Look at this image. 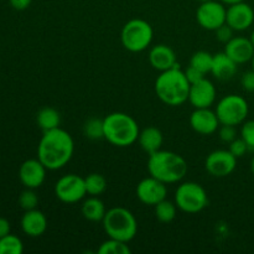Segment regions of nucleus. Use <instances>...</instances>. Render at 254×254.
Segmentation results:
<instances>
[{"instance_id":"f257e3e1","label":"nucleus","mask_w":254,"mask_h":254,"mask_svg":"<svg viewBox=\"0 0 254 254\" xmlns=\"http://www.w3.org/2000/svg\"><path fill=\"white\" fill-rule=\"evenodd\" d=\"M73 151L74 143L71 134L59 127L44 131L37 146V159L46 166L47 170H59L69 163Z\"/></svg>"},{"instance_id":"f03ea898","label":"nucleus","mask_w":254,"mask_h":254,"mask_svg":"<svg viewBox=\"0 0 254 254\" xmlns=\"http://www.w3.org/2000/svg\"><path fill=\"white\" fill-rule=\"evenodd\" d=\"M190 82L185 72L178 66L160 72L155 81V93L163 103L171 107H178L189 101Z\"/></svg>"},{"instance_id":"7ed1b4c3","label":"nucleus","mask_w":254,"mask_h":254,"mask_svg":"<svg viewBox=\"0 0 254 254\" xmlns=\"http://www.w3.org/2000/svg\"><path fill=\"white\" fill-rule=\"evenodd\" d=\"M189 170L185 159L178 153L158 150L150 154L148 159V171L150 176L164 184H175L183 180Z\"/></svg>"},{"instance_id":"20e7f679","label":"nucleus","mask_w":254,"mask_h":254,"mask_svg":"<svg viewBox=\"0 0 254 254\" xmlns=\"http://www.w3.org/2000/svg\"><path fill=\"white\" fill-rule=\"evenodd\" d=\"M104 139L112 145L118 148H127L138 141V123L131 116L122 112H114L103 119Z\"/></svg>"},{"instance_id":"39448f33","label":"nucleus","mask_w":254,"mask_h":254,"mask_svg":"<svg viewBox=\"0 0 254 254\" xmlns=\"http://www.w3.org/2000/svg\"><path fill=\"white\" fill-rule=\"evenodd\" d=\"M102 223L108 238H114L127 243L134 240L138 232L135 216L126 207H113L108 210Z\"/></svg>"},{"instance_id":"423d86ee","label":"nucleus","mask_w":254,"mask_h":254,"mask_svg":"<svg viewBox=\"0 0 254 254\" xmlns=\"http://www.w3.org/2000/svg\"><path fill=\"white\" fill-rule=\"evenodd\" d=\"M154 31L151 25L143 19H131L121 32L122 45L130 52H141L150 46Z\"/></svg>"},{"instance_id":"0eeeda50","label":"nucleus","mask_w":254,"mask_h":254,"mask_svg":"<svg viewBox=\"0 0 254 254\" xmlns=\"http://www.w3.org/2000/svg\"><path fill=\"white\" fill-rule=\"evenodd\" d=\"M215 112L221 124L237 127L242 126V123L247 121L250 106L242 96L228 94L220 99Z\"/></svg>"},{"instance_id":"6e6552de","label":"nucleus","mask_w":254,"mask_h":254,"mask_svg":"<svg viewBox=\"0 0 254 254\" xmlns=\"http://www.w3.org/2000/svg\"><path fill=\"white\" fill-rule=\"evenodd\" d=\"M175 203L183 212L197 213L207 207L208 196L200 184L188 181L175 191Z\"/></svg>"},{"instance_id":"1a4fd4ad","label":"nucleus","mask_w":254,"mask_h":254,"mask_svg":"<svg viewBox=\"0 0 254 254\" xmlns=\"http://www.w3.org/2000/svg\"><path fill=\"white\" fill-rule=\"evenodd\" d=\"M55 195L61 202L77 203L87 195L84 178L68 174L57 180L55 184Z\"/></svg>"},{"instance_id":"9d476101","label":"nucleus","mask_w":254,"mask_h":254,"mask_svg":"<svg viewBox=\"0 0 254 254\" xmlns=\"http://www.w3.org/2000/svg\"><path fill=\"white\" fill-rule=\"evenodd\" d=\"M227 9L225 4L216 0L201 2L196 10V20L202 29L208 31H216L218 27L226 24Z\"/></svg>"},{"instance_id":"9b49d317","label":"nucleus","mask_w":254,"mask_h":254,"mask_svg":"<svg viewBox=\"0 0 254 254\" xmlns=\"http://www.w3.org/2000/svg\"><path fill=\"white\" fill-rule=\"evenodd\" d=\"M238 159L230 150H215L208 154L205 160V169L213 178H226L237 168Z\"/></svg>"},{"instance_id":"f8f14e48","label":"nucleus","mask_w":254,"mask_h":254,"mask_svg":"<svg viewBox=\"0 0 254 254\" xmlns=\"http://www.w3.org/2000/svg\"><path fill=\"white\" fill-rule=\"evenodd\" d=\"M166 196H168L166 184L161 183L153 176L143 179L136 186V197L144 205L155 206L165 200Z\"/></svg>"},{"instance_id":"ddd939ff","label":"nucleus","mask_w":254,"mask_h":254,"mask_svg":"<svg viewBox=\"0 0 254 254\" xmlns=\"http://www.w3.org/2000/svg\"><path fill=\"white\" fill-rule=\"evenodd\" d=\"M254 22V10L250 4L245 1L230 5L227 7L226 24L235 31H245L250 29Z\"/></svg>"},{"instance_id":"4468645a","label":"nucleus","mask_w":254,"mask_h":254,"mask_svg":"<svg viewBox=\"0 0 254 254\" xmlns=\"http://www.w3.org/2000/svg\"><path fill=\"white\" fill-rule=\"evenodd\" d=\"M216 101V87L205 77L190 86L189 102L193 108H211Z\"/></svg>"},{"instance_id":"2eb2a0df","label":"nucleus","mask_w":254,"mask_h":254,"mask_svg":"<svg viewBox=\"0 0 254 254\" xmlns=\"http://www.w3.org/2000/svg\"><path fill=\"white\" fill-rule=\"evenodd\" d=\"M190 126L201 135H211L221 126L216 112L210 108H195L190 116Z\"/></svg>"},{"instance_id":"dca6fc26","label":"nucleus","mask_w":254,"mask_h":254,"mask_svg":"<svg viewBox=\"0 0 254 254\" xmlns=\"http://www.w3.org/2000/svg\"><path fill=\"white\" fill-rule=\"evenodd\" d=\"M46 166L39 159H29L20 166L19 178L27 189H37L46 178Z\"/></svg>"},{"instance_id":"f3484780","label":"nucleus","mask_w":254,"mask_h":254,"mask_svg":"<svg viewBox=\"0 0 254 254\" xmlns=\"http://www.w3.org/2000/svg\"><path fill=\"white\" fill-rule=\"evenodd\" d=\"M225 52L237 64H247L252 61L254 46L247 37L233 36L227 44H225Z\"/></svg>"},{"instance_id":"a211bd4d","label":"nucleus","mask_w":254,"mask_h":254,"mask_svg":"<svg viewBox=\"0 0 254 254\" xmlns=\"http://www.w3.org/2000/svg\"><path fill=\"white\" fill-rule=\"evenodd\" d=\"M148 57L151 67L160 72L173 68L179 64L176 62L175 51L170 46L164 44H159L151 47Z\"/></svg>"},{"instance_id":"6ab92c4d","label":"nucleus","mask_w":254,"mask_h":254,"mask_svg":"<svg viewBox=\"0 0 254 254\" xmlns=\"http://www.w3.org/2000/svg\"><path fill=\"white\" fill-rule=\"evenodd\" d=\"M21 228L30 237H40L47 230V218L41 211L30 210L21 218Z\"/></svg>"},{"instance_id":"aec40b11","label":"nucleus","mask_w":254,"mask_h":254,"mask_svg":"<svg viewBox=\"0 0 254 254\" xmlns=\"http://www.w3.org/2000/svg\"><path fill=\"white\" fill-rule=\"evenodd\" d=\"M238 64L233 61L231 57L226 55V52H220V54L213 55V62L212 68H211V73L213 77L221 81H226V79H231L237 72Z\"/></svg>"},{"instance_id":"412c9836","label":"nucleus","mask_w":254,"mask_h":254,"mask_svg":"<svg viewBox=\"0 0 254 254\" xmlns=\"http://www.w3.org/2000/svg\"><path fill=\"white\" fill-rule=\"evenodd\" d=\"M138 141L140 148L148 155H150V154L160 150L161 146H163V133H161L160 129L155 128V127H148V128H144L143 130H140Z\"/></svg>"},{"instance_id":"4be33fe9","label":"nucleus","mask_w":254,"mask_h":254,"mask_svg":"<svg viewBox=\"0 0 254 254\" xmlns=\"http://www.w3.org/2000/svg\"><path fill=\"white\" fill-rule=\"evenodd\" d=\"M82 215L91 222H102L106 216V206L98 196H91L82 203Z\"/></svg>"},{"instance_id":"5701e85b","label":"nucleus","mask_w":254,"mask_h":254,"mask_svg":"<svg viewBox=\"0 0 254 254\" xmlns=\"http://www.w3.org/2000/svg\"><path fill=\"white\" fill-rule=\"evenodd\" d=\"M37 126L42 129L44 131L52 130V129L59 128L61 124V116H60L59 111L51 107H45V108L40 109L39 113L36 116Z\"/></svg>"},{"instance_id":"b1692460","label":"nucleus","mask_w":254,"mask_h":254,"mask_svg":"<svg viewBox=\"0 0 254 254\" xmlns=\"http://www.w3.org/2000/svg\"><path fill=\"white\" fill-rule=\"evenodd\" d=\"M84 184H86L87 195L89 196H99L107 190V180L101 174H89L84 178Z\"/></svg>"},{"instance_id":"393cba45","label":"nucleus","mask_w":254,"mask_h":254,"mask_svg":"<svg viewBox=\"0 0 254 254\" xmlns=\"http://www.w3.org/2000/svg\"><path fill=\"white\" fill-rule=\"evenodd\" d=\"M155 207V216L158 221L163 223H169L171 221L175 220L176 213H178V206L175 202H171L169 200H163L159 202L158 205L154 206Z\"/></svg>"},{"instance_id":"a878e982","label":"nucleus","mask_w":254,"mask_h":254,"mask_svg":"<svg viewBox=\"0 0 254 254\" xmlns=\"http://www.w3.org/2000/svg\"><path fill=\"white\" fill-rule=\"evenodd\" d=\"M213 62V55H211L207 51H197L191 56L190 64L202 73L207 74L211 73V68H212Z\"/></svg>"},{"instance_id":"bb28decb","label":"nucleus","mask_w":254,"mask_h":254,"mask_svg":"<svg viewBox=\"0 0 254 254\" xmlns=\"http://www.w3.org/2000/svg\"><path fill=\"white\" fill-rule=\"evenodd\" d=\"M99 254H130L131 251L128 243L123 241L109 238L108 241L103 242L98 248Z\"/></svg>"},{"instance_id":"cd10ccee","label":"nucleus","mask_w":254,"mask_h":254,"mask_svg":"<svg viewBox=\"0 0 254 254\" xmlns=\"http://www.w3.org/2000/svg\"><path fill=\"white\" fill-rule=\"evenodd\" d=\"M24 251L21 240L14 235L0 238V254H21Z\"/></svg>"},{"instance_id":"c85d7f7f","label":"nucleus","mask_w":254,"mask_h":254,"mask_svg":"<svg viewBox=\"0 0 254 254\" xmlns=\"http://www.w3.org/2000/svg\"><path fill=\"white\" fill-rule=\"evenodd\" d=\"M84 135L92 140L104 139V123L103 119L91 118L83 126Z\"/></svg>"},{"instance_id":"c756f323","label":"nucleus","mask_w":254,"mask_h":254,"mask_svg":"<svg viewBox=\"0 0 254 254\" xmlns=\"http://www.w3.org/2000/svg\"><path fill=\"white\" fill-rule=\"evenodd\" d=\"M37 203H39V197H37L36 193L34 192V189H27L26 191H24V192L20 195L19 205L22 210H35Z\"/></svg>"},{"instance_id":"7c9ffc66","label":"nucleus","mask_w":254,"mask_h":254,"mask_svg":"<svg viewBox=\"0 0 254 254\" xmlns=\"http://www.w3.org/2000/svg\"><path fill=\"white\" fill-rule=\"evenodd\" d=\"M241 138L246 141L250 150H254V121H246L242 123Z\"/></svg>"},{"instance_id":"2f4dec72","label":"nucleus","mask_w":254,"mask_h":254,"mask_svg":"<svg viewBox=\"0 0 254 254\" xmlns=\"http://www.w3.org/2000/svg\"><path fill=\"white\" fill-rule=\"evenodd\" d=\"M228 150H230L236 158L240 159L246 155V153L250 150V148H248V145L246 144V141L243 140L242 138H236L235 140L230 143V149H228Z\"/></svg>"},{"instance_id":"473e14b6","label":"nucleus","mask_w":254,"mask_h":254,"mask_svg":"<svg viewBox=\"0 0 254 254\" xmlns=\"http://www.w3.org/2000/svg\"><path fill=\"white\" fill-rule=\"evenodd\" d=\"M220 138L225 143L230 144L231 141L237 138V130L235 126H227V124H221L220 128Z\"/></svg>"},{"instance_id":"72a5a7b5","label":"nucleus","mask_w":254,"mask_h":254,"mask_svg":"<svg viewBox=\"0 0 254 254\" xmlns=\"http://www.w3.org/2000/svg\"><path fill=\"white\" fill-rule=\"evenodd\" d=\"M215 32L218 41L222 42V44H227V42L233 37V32H235V30H233L231 26H228L227 24H223L222 26L218 27Z\"/></svg>"},{"instance_id":"f704fd0d","label":"nucleus","mask_w":254,"mask_h":254,"mask_svg":"<svg viewBox=\"0 0 254 254\" xmlns=\"http://www.w3.org/2000/svg\"><path fill=\"white\" fill-rule=\"evenodd\" d=\"M184 72H185V76H186V78H188V81L190 82V84L196 83V82L201 81V79H203L206 77L205 73H202L201 71H198L197 68L192 67L191 64Z\"/></svg>"},{"instance_id":"c9c22d12","label":"nucleus","mask_w":254,"mask_h":254,"mask_svg":"<svg viewBox=\"0 0 254 254\" xmlns=\"http://www.w3.org/2000/svg\"><path fill=\"white\" fill-rule=\"evenodd\" d=\"M241 84H242L243 89L247 92H254V71H251L243 73L242 78H241Z\"/></svg>"},{"instance_id":"e433bc0d","label":"nucleus","mask_w":254,"mask_h":254,"mask_svg":"<svg viewBox=\"0 0 254 254\" xmlns=\"http://www.w3.org/2000/svg\"><path fill=\"white\" fill-rule=\"evenodd\" d=\"M9 1H10V5H11L15 10L21 11V10L27 9V7L31 5L32 0H9Z\"/></svg>"},{"instance_id":"4c0bfd02","label":"nucleus","mask_w":254,"mask_h":254,"mask_svg":"<svg viewBox=\"0 0 254 254\" xmlns=\"http://www.w3.org/2000/svg\"><path fill=\"white\" fill-rule=\"evenodd\" d=\"M10 233V223L6 218L0 217V238L5 237Z\"/></svg>"},{"instance_id":"58836bf2","label":"nucleus","mask_w":254,"mask_h":254,"mask_svg":"<svg viewBox=\"0 0 254 254\" xmlns=\"http://www.w3.org/2000/svg\"><path fill=\"white\" fill-rule=\"evenodd\" d=\"M221 2H223V4L226 5H233V4H237V2H241V1H245V0H220Z\"/></svg>"},{"instance_id":"ea45409f","label":"nucleus","mask_w":254,"mask_h":254,"mask_svg":"<svg viewBox=\"0 0 254 254\" xmlns=\"http://www.w3.org/2000/svg\"><path fill=\"white\" fill-rule=\"evenodd\" d=\"M251 171H252V174L254 176V156L252 158V160H251Z\"/></svg>"},{"instance_id":"a19ab883","label":"nucleus","mask_w":254,"mask_h":254,"mask_svg":"<svg viewBox=\"0 0 254 254\" xmlns=\"http://www.w3.org/2000/svg\"><path fill=\"white\" fill-rule=\"evenodd\" d=\"M251 42H252V45L254 46V30L252 31V34H251V37H250Z\"/></svg>"},{"instance_id":"79ce46f5","label":"nucleus","mask_w":254,"mask_h":254,"mask_svg":"<svg viewBox=\"0 0 254 254\" xmlns=\"http://www.w3.org/2000/svg\"><path fill=\"white\" fill-rule=\"evenodd\" d=\"M251 62H252V69H253V71H254V56H253L252 61H251Z\"/></svg>"},{"instance_id":"37998d69","label":"nucleus","mask_w":254,"mask_h":254,"mask_svg":"<svg viewBox=\"0 0 254 254\" xmlns=\"http://www.w3.org/2000/svg\"><path fill=\"white\" fill-rule=\"evenodd\" d=\"M200 2H203V1H208V0H198Z\"/></svg>"}]
</instances>
